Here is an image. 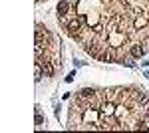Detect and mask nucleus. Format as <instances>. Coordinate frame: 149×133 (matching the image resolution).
Here are the masks:
<instances>
[{"label":"nucleus","instance_id":"nucleus-8","mask_svg":"<svg viewBox=\"0 0 149 133\" xmlns=\"http://www.w3.org/2000/svg\"><path fill=\"white\" fill-rule=\"evenodd\" d=\"M74 78H76V72H72L68 78H66V81H68V84H72V81H74Z\"/></svg>","mask_w":149,"mask_h":133},{"label":"nucleus","instance_id":"nucleus-5","mask_svg":"<svg viewBox=\"0 0 149 133\" xmlns=\"http://www.w3.org/2000/svg\"><path fill=\"white\" fill-rule=\"evenodd\" d=\"M143 26H147V16H139L135 20V28H143Z\"/></svg>","mask_w":149,"mask_h":133},{"label":"nucleus","instance_id":"nucleus-3","mask_svg":"<svg viewBox=\"0 0 149 133\" xmlns=\"http://www.w3.org/2000/svg\"><path fill=\"white\" fill-rule=\"evenodd\" d=\"M68 8H70V0H60V4H58V16L62 18V16H66L68 14Z\"/></svg>","mask_w":149,"mask_h":133},{"label":"nucleus","instance_id":"nucleus-6","mask_svg":"<svg viewBox=\"0 0 149 133\" xmlns=\"http://www.w3.org/2000/svg\"><path fill=\"white\" fill-rule=\"evenodd\" d=\"M44 123H46V119L42 117V113H40V111H36V125H38V129H40Z\"/></svg>","mask_w":149,"mask_h":133},{"label":"nucleus","instance_id":"nucleus-4","mask_svg":"<svg viewBox=\"0 0 149 133\" xmlns=\"http://www.w3.org/2000/svg\"><path fill=\"white\" fill-rule=\"evenodd\" d=\"M131 56H133V58H141V56H143V48H141V46H133V48H131Z\"/></svg>","mask_w":149,"mask_h":133},{"label":"nucleus","instance_id":"nucleus-7","mask_svg":"<svg viewBox=\"0 0 149 133\" xmlns=\"http://www.w3.org/2000/svg\"><path fill=\"white\" fill-rule=\"evenodd\" d=\"M93 93H95L93 89H81V91H80V97H93Z\"/></svg>","mask_w":149,"mask_h":133},{"label":"nucleus","instance_id":"nucleus-2","mask_svg":"<svg viewBox=\"0 0 149 133\" xmlns=\"http://www.w3.org/2000/svg\"><path fill=\"white\" fill-rule=\"evenodd\" d=\"M81 24H84V16H78L76 20H72V22L68 24V30L72 36H78V30L81 28Z\"/></svg>","mask_w":149,"mask_h":133},{"label":"nucleus","instance_id":"nucleus-1","mask_svg":"<svg viewBox=\"0 0 149 133\" xmlns=\"http://www.w3.org/2000/svg\"><path fill=\"white\" fill-rule=\"evenodd\" d=\"M38 64L42 66V72H44L46 78H52V76H54V66H52L50 60H42V58H38Z\"/></svg>","mask_w":149,"mask_h":133}]
</instances>
